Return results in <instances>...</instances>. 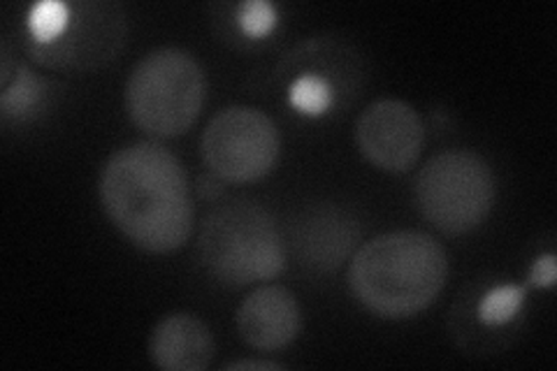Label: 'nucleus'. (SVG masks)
Listing matches in <instances>:
<instances>
[{
  "label": "nucleus",
  "instance_id": "1",
  "mask_svg": "<svg viewBox=\"0 0 557 371\" xmlns=\"http://www.w3.org/2000/svg\"><path fill=\"white\" fill-rule=\"evenodd\" d=\"M100 200L112 223L139 249H180L194 227V200L177 156L137 143L110 156L100 174Z\"/></svg>",
  "mask_w": 557,
  "mask_h": 371
},
{
  "label": "nucleus",
  "instance_id": "2",
  "mask_svg": "<svg viewBox=\"0 0 557 371\" xmlns=\"http://www.w3.org/2000/svg\"><path fill=\"white\" fill-rule=\"evenodd\" d=\"M448 258L442 244L416 230L379 235L360 246L348 284L370 311L407 318L434 302L446 284Z\"/></svg>",
  "mask_w": 557,
  "mask_h": 371
},
{
  "label": "nucleus",
  "instance_id": "3",
  "mask_svg": "<svg viewBox=\"0 0 557 371\" xmlns=\"http://www.w3.org/2000/svg\"><path fill=\"white\" fill-rule=\"evenodd\" d=\"M198 251L209 274L247 286L284 270L286 249L265 207L251 200L216 205L202 221Z\"/></svg>",
  "mask_w": 557,
  "mask_h": 371
},
{
  "label": "nucleus",
  "instance_id": "4",
  "mask_svg": "<svg viewBox=\"0 0 557 371\" xmlns=\"http://www.w3.org/2000/svg\"><path fill=\"white\" fill-rule=\"evenodd\" d=\"M205 102V73L182 49H153L137 61L126 84V108L135 126L156 137L184 133Z\"/></svg>",
  "mask_w": 557,
  "mask_h": 371
},
{
  "label": "nucleus",
  "instance_id": "5",
  "mask_svg": "<svg viewBox=\"0 0 557 371\" xmlns=\"http://www.w3.org/2000/svg\"><path fill=\"white\" fill-rule=\"evenodd\" d=\"M495 202L491 165L474 151H444L416 176V205L446 235L474 230Z\"/></svg>",
  "mask_w": 557,
  "mask_h": 371
},
{
  "label": "nucleus",
  "instance_id": "6",
  "mask_svg": "<svg viewBox=\"0 0 557 371\" xmlns=\"http://www.w3.org/2000/svg\"><path fill=\"white\" fill-rule=\"evenodd\" d=\"M67 5V24L57 38L49 42L28 38L30 59L63 73H86L116 59L126 40V16L121 8L102 0H79Z\"/></svg>",
  "mask_w": 557,
  "mask_h": 371
},
{
  "label": "nucleus",
  "instance_id": "7",
  "mask_svg": "<svg viewBox=\"0 0 557 371\" xmlns=\"http://www.w3.org/2000/svg\"><path fill=\"white\" fill-rule=\"evenodd\" d=\"M202 156L223 180L253 182L272 170L278 156V133L265 112L237 104L209 121Z\"/></svg>",
  "mask_w": 557,
  "mask_h": 371
},
{
  "label": "nucleus",
  "instance_id": "8",
  "mask_svg": "<svg viewBox=\"0 0 557 371\" xmlns=\"http://www.w3.org/2000/svg\"><path fill=\"white\" fill-rule=\"evenodd\" d=\"M358 147L381 170L405 172L421 153L425 131L418 112L405 100H379L358 119Z\"/></svg>",
  "mask_w": 557,
  "mask_h": 371
},
{
  "label": "nucleus",
  "instance_id": "9",
  "mask_svg": "<svg viewBox=\"0 0 557 371\" xmlns=\"http://www.w3.org/2000/svg\"><path fill=\"white\" fill-rule=\"evenodd\" d=\"M360 239L356 217L335 205H319L290 223V246L302 264L317 272L337 270Z\"/></svg>",
  "mask_w": 557,
  "mask_h": 371
},
{
  "label": "nucleus",
  "instance_id": "10",
  "mask_svg": "<svg viewBox=\"0 0 557 371\" xmlns=\"http://www.w3.org/2000/svg\"><path fill=\"white\" fill-rule=\"evenodd\" d=\"M302 325L300 305L284 286L253 290L237 311L239 334L258 350H278L298 337Z\"/></svg>",
  "mask_w": 557,
  "mask_h": 371
},
{
  "label": "nucleus",
  "instance_id": "11",
  "mask_svg": "<svg viewBox=\"0 0 557 371\" xmlns=\"http://www.w3.org/2000/svg\"><path fill=\"white\" fill-rule=\"evenodd\" d=\"M151 360L168 371H200L214 358L209 327L194 313H170L153 327Z\"/></svg>",
  "mask_w": 557,
  "mask_h": 371
},
{
  "label": "nucleus",
  "instance_id": "12",
  "mask_svg": "<svg viewBox=\"0 0 557 371\" xmlns=\"http://www.w3.org/2000/svg\"><path fill=\"white\" fill-rule=\"evenodd\" d=\"M47 86L45 79H40L28 67H16V77L3 86V98H0V110L8 119H24L40 110L45 100Z\"/></svg>",
  "mask_w": 557,
  "mask_h": 371
},
{
  "label": "nucleus",
  "instance_id": "13",
  "mask_svg": "<svg viewBox=\"0 0 557 371\" xmlns=\"http://www.w3.org/2000/svg\"><path fill=\"white\" fill-rule=\"evenodd\" d=\"M528 288L520 286H497L493 290H487L485 297L479 305V318L485 325H504L509 323L511 318L518 313L522 307V299H525Z\"/></svg>",
  "mask_w": 557,
  "mask_h": 371
},
{
  "label": "nucleus",
  "instance_id": "14",
  "mask_svg": "<svg viewBox=\"0 0 557 371\" xmlns=\"http://www.w3.org/2000/svg\"><path fill=\"white\" fill-rule=\"evenodd\" d=\"M290 102L305 114H323L333 104V88L330 84L313 75L305 73L290 84Z\"/></svg>",
  "mask_w": 557,
  "mask_h": 371
},
{
  "label": "nucleus",
  "instance_id": "15",
  "mask_svg": "<svg viewBox=\"0 0 557 371\" xmlns=\"http://www.w3.org/2000/svg\"><path fill=\"white\" fill-rule=\"evenodd\" d=\"M70 16V5L61 0H42V3L33 5L28 12V30L30 40L49 42L51 38L65 28Z\"/></svg>",
  "mask_w": 557,
  "mask_h": 371
},
{
  "label": "nucleus",
  "instance_id": "16",
  "mask_svg": "<svg viewBox=\"0 0 557 371\" xmlns=\"http://www.w3.org/2000/svg\"><path fill=\"white\" fill-rule=\"evenodd\" d=\"M239 28L251 35V38H260L268 35L276 24V12L265 0H249V3L239 5Z\"/></svg>",
  "mask_w": 557,
  "mask_h": 371
},
{
  "label": "nucleus",
  "instance_id": "17",
  "mask_svg": "<svg viewBox=\"0 0 557 371\" xmlns=\"http://www.w3.org/2000/svg\"><path fill=\"white\" fill-rule=\"evenodd\" d=\"M555 276H557V268H555V256L546 253L542 258H536V262L532 264V272H530V281L534 286H542L548 288L555 284Z\"/></svg>",
  "mask_w": 557,
  "mask_h": 371
},
{
  "label": "nucleus",
  "instance_id": "18",
  "mask_svg": "<svg viewBox=\"0 0 557 371\" xmlns=\"http://www.w3.org/2000/svg\"><path fill=\"white\" fill-rule=\"evenodd\" d=\"M221 190H223V188H221L219 180H216V176H212V174H205V176H200V180H198V193H200V196H202L205 200L219 198Z\"/></svg>",
  "mask_w": 557,
  "mask_h": 371
},
{
  "label": "nucleus",
  "instance_id": "19",
  "mask_svg": "<svg viewBox=\"0 0 557 371\" xmlns=\"http://www.w3.org/2000/svg\"><path fill=\"white\" fill-rule=\"evenodd\" d=\"M225 369H284V364L278 362H268V360H235L225 364Z\"/></svg>",
  "mask_w": 557,
  "mask_h": 371
}]
</instances>
